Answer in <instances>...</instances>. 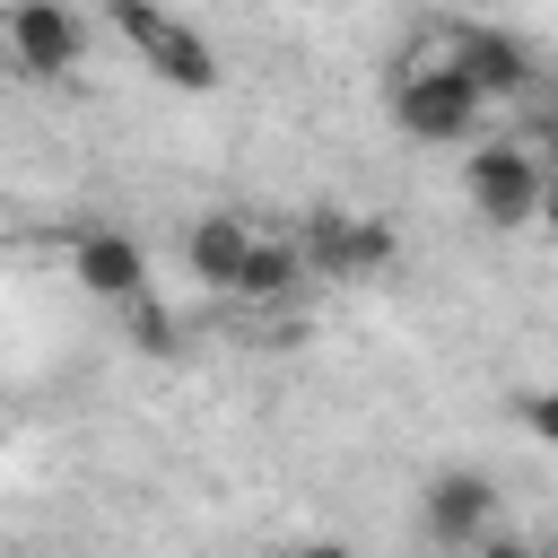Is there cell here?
Instances as JSON below:
<instances>
[{"instance_id": "cell-1", "label": "cell", "mask_w": 558, "mask_h": 558, "mask_svg": "<svg viewBox=\"0 0 558 558\" xmlns=\"http://www.w3.org/2000/svg\"><path fill=\"white\" fill-rule=\"evenodd\" d=\"M392 131L401 140H418V148H453V140H480V122H488V96L436 52V61H410L401 78H392Z\"/></svg>"}, {"instance_id": "cell-2", "label": "cell", "mask_w": 558, "mask_h": 558, "mask_svg": "<svg viewBox=\"0 0 558 558\" xmlns=\"http://www.w3.org/2000/svg\"><path fill=\"white\" fill-rule=\"evenodd\" d=\"M113 35L140 52V70L148 78H166L174 96H209L227 70H218V44L192 26V17H174V9H157V0H113Z\"/></svg>"}, {"instance_id": "cell-3", "label": "cell", "mask_w": 558, "mask_h": 558, "mask_svg": "<svg viewBox=\"0 0 558 558\" xmlns=\"http://www.w3.org/2000/svg\"><path fill=\"white\" fill-rule=\"evenodd\" d=\"M462 201L488 227H532L549 209V157H532L523 140H471L462 148Z\"/></svg>"}, {"instance_id": "cell-4", "label": "cell", "mask_w": 558, "mask_h": 558, "mask_svg": "<svg viewBox=\"0 0 558 558\" xmlns=\"http://www.w3.org/2000/svg\"><path fill=\"white\" fill-rule=\"evenodd\" d=\"M296 253H305V279H384L392 270V227L366 218V209H305Z\"/></svg>"}, {"instance_id": "cell-5", "label": "cell", "mask_w": 558, "mask_h": 558, "mask_svg": "<svg viewBox=\"0 0 558 558\" xmlns=\"http://www.w3.org/2000/svg\"><path fill=\"white\" fill-rule=\"evenodd\" d=\"M418 532H427L436 549H480V541L497 532V488H488V471L445 462V471L418 488Z\"/></svg>"}, {"instance_id": "cell-6", "label": "cell", "mask_w": 558, "mask_h": 558, "mask_svg": "<svg viewBox=\"0 0 558 558\" xmlns=\"http://www.w3.org/2000/svg\"><path fill=\"white\" fill-rule=\"evenodd\" d=\"M0 44H9V61L26 78H70L78 52H87V26L61 0H17V9H0Z\"/></svg>"}, {"instance_id": "cell-7", "label": "cell", "mask_w": 558, "mask_h": 558, "mask_svg": "<svg viewBox=\"0 0 558 558\" xmlns=\"http://www.w3.org/2000/svg\"><path fill=\"white\" fill-rule=\"evenodd\" d=\"M445 61H453L480 96H523V87L541 78L532 44H523L514 26H488V17H453V26H445Z\"/></svg>"}, {"instance_id": "cell-8", "label": "cell", "mask_w": 558, "mask_h": 558, "mask_svg": "<svg viewBox=\"0 0 558 558\" xmlns=\"http://www.w3.org/2000/svg\"><path fill=\"white\" fill-rule=\"evenodd\" d=\"M70 279L87 288V296H105V305H148V253L122 235V227H87L78 244H70Z\"/></svg>"}, {"instance_id": "cell-9", "label": "cell", "mask_w": 558, "mask_h": 558, "mask_svg": "<svg viewBox=\"0 0 558 558\" xmlns=\"http://www.w3.org/2000/svg\"><path fill=\"white\" fill-rule=\"evenodd\" d=\"M253 227L235 218V209H209L192 235H183V270L201 279V288H218V296H235V279H244V262H253Z\"/></svg>"}, {"instance_id": "cell-10", "label": "cell", "mask_w": 558, "mask_h": 558, "mask_svg": "<svg viewBox=\"0 0 558 558\" xmlns=\"http://www.w3.org/2000/svg\"><path fill=\"white\" fill-rule=\"evenodd\" d=\"M296 288H305V253H296V235H262L253 262H244V279H235V296H244V305H279V296H296Z\"/></svg>"}, {"instance_id": "cell-11", "label": "cell", "mask_w": 558, "mask_h": 558, "mask_svg": "<svg viewBox=\"0 0 558 558\" xmlns=\"http://www.w3.org/2000/svg\"><path fill=\"white\" fill-rule=\"evenodd\" d=\"M131 340H140V349H157V357H174V314H166L157 296H148V305H131Z\"/></svg>"}, {"instance_id": "cell-12", "label": "cell", "mask_w": 558, "mask_h": 558, "mask_svg": "<svg viewBox=\"0 0 558 558\" xmlns=\"http://www.w3.org/2000/svg\"><path fill=\"white\" fill-rule=\"evenodd\" d=\"M514 418H523V427H532L541 445H558V384H541V392H523V401H514Z\"/></svg>"}, {"instance_id": "cell-13", "label": "cell", "mask_w": 558, "mask_h": 558, "mask_svg": "<svg viewBox=\"0 0 558 558\" xmlns=\"http://www.w3.org/2000/svg\"><path fill=\"white\" fill-rule=\"evenodd\" d=\"M471 558H558V549H541V541H523V532H488Z\"/></svg>"}, {"instance_id": "cell-14", "label": "cell", "mask_w": 558, "mask_h": 558, "mask_svg": "<svg viewBox=\"0 0 558 558\" xmlns=\"http://www.w3.org/2000/svg\"><path fill=\"white\" fill-rule=\"evenodd\" d=\"M296 558H357V549H349V541H305Z\"/></svg>"}, {"instance_id": "cell-15", "label": "cell", "mask_w": 558, "mask_h": 558, "mask_svg": "<svg viewBox=\"0 0 558 558\" xmlns=\"http://www.w3.org/2000/svg\"><path fill=\"white\" fill-rule=\"evenodd\" d=\"M541 227L558 235V166H549V209H541Z\"/></svg>"}]
</instances>
